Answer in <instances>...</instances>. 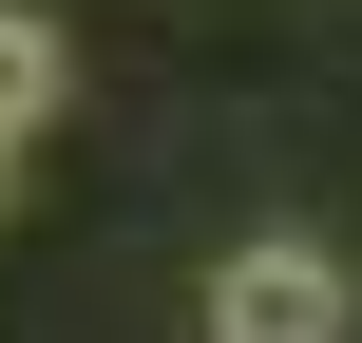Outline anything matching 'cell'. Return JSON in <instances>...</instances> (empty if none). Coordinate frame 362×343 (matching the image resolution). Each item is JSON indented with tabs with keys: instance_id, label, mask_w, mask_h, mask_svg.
<instances>
[{
	"instance_id": "obj_1",
	"label": "cell",
	"mask_w": 362,
	"mask_h": 343,
	"mask_svg": "<svg viewBox=\"0 0 362 343\" xmlns=\"http://www.w3.org/2000/svg\"><path fill=\"white\" fill-rule=\"evenodd\" d=\"M210 343H344V248L325 229H248L210 267Z\"/></svg>"
},
{
	"instance_id": "obj_2",
	"label": "cell",
	"mask_w": 362,
	"mask_h": 343,
	"mask_svg": "<svg viewBox=\"0 0 362 343\" xmlns=\"http://www.w3.org/2000/svg\"><path fill=\"white\" fill-rule=\"evenodd\" d=\"M57 115V19L38 0H0V172H19V134Z\"/></svg>"
}]
</instances>
